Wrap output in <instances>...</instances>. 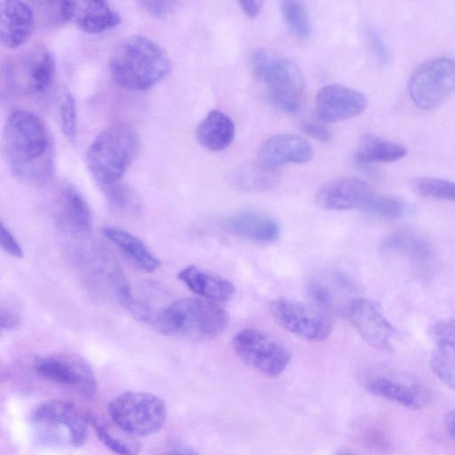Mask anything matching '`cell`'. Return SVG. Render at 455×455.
<instances>
[{
  "label": "cell",
  "instance_id": "1",
  "mask_svg": "<svg viewBox=\"0 0 455 455\" xmlns=\"http://www.w3.org/2000/svg\"><path fill=\"white\" fill-rule=\"evenodd\" d=\"M4 153L12 175L33 186L47 183L54 172L53 144L44 122L26 109L12 111L3 133Z\"/></svg>",
  "mask_w": 455,
  "mask_h": 455
},
{
  "label": "cell",
  "instance_id": "2",
  "mask_svg": "<svg viewBox=\"0 0 455 455\" xmlns=\"http://www.w3.org/2000/svg\"><path fill=\"white\" fill-rule=\"evenodd\" d=\"M171 70L172 61L164 49L141 35L123 39L109 60L114 82L132 92L150 89L168 76Z\"/></svg>",
  "mask_w": 455,
  "mask_h": 455
},
{
  "label": "cell",
  "instance_id": "3",
  "mask_svg": "<svg viewBox=\"0 0 455 455\" xmlns=\"http://www.w3.org/2000/svg\"><path fill=\"white\" fill-rule=\"evenodd\" d=\"M140 149V136L125 122L110 124L92 141L86 152V164L101 186L118 182Z\"/></svg>",
  "mask_w": 455,
  "mask_h": 455
},
{
  "label": "cell",
  "instance_id": "4",
  "mask_svg": "<svg viewBox=\"0 0 455 455\" xmlns=\"http://www.w3.org/2000/svg\"><path fill=\"white\" fill-rule=\"evenodd\" d=\"M151 323L161 333L194 340L220 335L228 323V315L213 302L182 299L153 315Z\"/></svg>",
  "mask_w": 455,
  "mask_h": 455
},
{
  "label": "cell",
  "instance_id": "5",
  "mask_svg": "<svg viewBox=\"0 0 455 455\" xmlns=\"http://www.w3.org/2000/svg\"><path fill=\"white\" fill-rule=\"evenodd\" d=\"M251 64L256 76L267 85L272 102L285 113H298L304 100L305 82L297 65L266 49L255 50Z\"/></svg>",
  "mask_w": 455,
  "mask_h": 455
},
{
  "label": "cell",
  "instance_id": "6",
  "mask_svg": "<svg viewBox=\"0 0 455 455\" xmlns=\"http://www.w3.org/2000/svg\"><path fill=\"white\" fill-rule=\"evenodd\" d=\"M29 419L42 443L50 445L68 443L74 447L85 442L91 421L90 417L75 404L56 399L36 404Z\"/></svg>",
  "mask_w": 455,
  "mask_h": 455
},
{
  "label": "cell",
  "instance_id": "7",
  "mask_svg": "<svg viewBox=\"0 0 455 455\" xmlns=\"http://www.w3.org/2000/svg\"><path fill=\"white\" fill-rule=\"evenodd\" d=\"M109 419L132 436L158 432L166 420V406L158 396L147 392L126 391L113 398L108 407Z\"/></svg>",
  "mask_w": 455,
  "mask_h": 455
},
{
  "label": "cell",
  "instance_id": "8",
  "mask_svg": "<svg viewBox=\"0 0 455 455\" xmlns=\"http://www.w3.org/2000/svg\"><path fill=\"white\" fill-rule=\"evenodd\" d=\"M9 86L24 95L46 92L54 81L55 58L44 45L33 46L10 58L4 66Z\"/></svg>",
  "mask_w": 455,
  "mask_h": 455
},
{
  "label": "cell",
  "instance_id": "9",
  "mask_svg": "<svg viewBox=\"0 0 455 455\" xmlns=\"http://www.w3.org/2000/svg\"><path fill=\"white\" fill-rule=\"evenodd\" d=\"M407 90L417 108H436L455 92V60L439 57L423 62L411 75Z\"/></svg>",
  "mask_w": 455,
  "mask_h": 455
},
{
  "label": "cell",
  "instance_id": "10",
  "mask_svg": "<svg viewBox=\"0 0 455 455\" xmlns=\"http://www.w3.org/2000/svg\"><path fill=\"white\" fill-rule=\"evenodd\" d=\"M237 356L267 377L281 375L291 360L289 350L278 340L256 329H243L232 340Z\"/></svg>",
  "mask_w": 455,
  "mask_h": 455
},
{
  "label": "cell",
  "instance_id": "11",
  "mask_svg": "<svg viewBox=\"0 0 455 455\" xmlns=\"http://www.w3.org/2000/svg\"><path fill=\"white\" fill-rule=\"evenodd\" d=\"M33 370L43 379L69 387L86 397L97 393L95 373L85 359L71 353H56L37 357Z\"/></svg>",
  "mask_w": 455,
  "mask_h": 455
},
{
  "label": "cell",
  "instance_id": "12",
  "mask_svg": "<svg viewBox=\"0 0 455 455\" xmlns=\"http://www.w3.org/2000/svg\"><path fill=\"white\" fill-rule=\"evenodd\" d=\"M363 383L370 394L395 402L410 410H422L432 400L431 390L423 381L403 372H372L364 377Z\"/></svg>",
  "mask_w": 455,
  "mask_h": 455
},
{
  "label": "cell",
  "instance_id": "13",
  "mask_svg": "<svg viewBox=\"0 0 455 455\" xmlns=\"http://www.w3.org/2000/svg\"><path fill=\"white\" fill-rule=\"evenodd\" d=\"M268 307L274 319L283 329L301 339L319 342L331 332V320L315 307L287 298L273 299Z\"/></svg>",
  "mask_w": 455,
  "mask_h": 455
},
{
  "label": "cell",
  "instance_id": "14",
  "mask_svg": "<svg viewBox=\"0 0 455 455\" xmlns=\"http://www.w3.org/2000/svg\"><path fill=\"white\" fill-rule=\"evenodd\" d=\"M367 103L362 92L337 84L322 87L315 100L317 116L325 124L353 118L365 110Z\"/></svg>",
  "mask_w": 455,
  "mask_h": 455
},
{
  "label": "cell",
  "instance_id": "15",
  "mask_svg": "<svg viewBox=\"0 0 455 455\" xmlns=\"http://www.w3.org/2000/svg\"><path fill=\"white\" fill-rule=\"evenodd\" d=\"M347 315L369 345L382 351L392 350L395 330L372 302L357 298L350 305Z\"/></svg>",
  "mask_w": 455,
  "mask_h": 455
},
{
  "label": "cell",
  "instance_id": "16",
  "mask_svg": "<svg viewBox=\"0 0 455 455\" xmlns=\"http://www.w3.org/2000/svg\"><path fill=\"white\" fill-rule=\"evenodd\" d=\"M313 157L311 145L303 138L282 133L267 140L260 147L258 162L265 167L277 171L285 164H304Z\"/></svg>",
  "mask_w": 455,
  "mask_h": 455
},
{
  "label": "cell",
  "instance_id": "17",
  "mask_svg": "<svg viewBox=\"0 0 455 455\" xmlns=\"http://www.w3.org/2000/svg\"><path fill=\"white\" fill-rule=\"evenodd\" d=\"M372 196L371 188L363 180L341 178L323 187L317 193L316 202L326 210H363Z\"/></svg>",
  "mask_w": 455,
  "mask_h": 455
},
{
  "label": "cell",
  "instance_id": "18",
  "mask_svg": "<svg viewBox=\"0 0 455 455\" xmlns=\"http://www.w3.org/2000/svg\"><path fill=\"white\" fill-rule=\"evenodd\" d=\"M55 214L60 227L73 235H84L91 230L90 206L79 189L70 182L63 183L57 193Z\"/></svg>",
  "mask_w": 455,
  "mask_h": 455
},
{
  "label": "cell",
  "instance_id": "19",
  "mask_svg": "<svg viewBox=\"0 0 455 455\" xmlns=\"http://www.w3.org/2000/svg\"><path fill=\"white\" fill-rule=\"evenodd\" d=\"M430 367L437 379L455 390V319L441 320L433 326Z\"/></svg>",
  "mask_w": 455,
  "mask_h": 455
},
{
  "label": "cell",
  "instance_id": "20",
  "mask_svg": "<svg viewBox=\"0 0 455 455\" xmlns=\"http://www.w3.org/2000/svg\"><path fill=\"white\" fill-rule=\"evenodd\" d=\"M68 21L88 34L111 30L121 22L119 13L101 1H67Z\"/></svg>",
  "mask_w": 455,
  "mask_h": 455
},
{
  "label": "cell",
  "instance_id": "21",
  "mask_svg": "<svg viewBox=\"0 0 455 455\" xmlns=\"http://www.w3.org/2000/svg\"><path fill=\"white\" fill-rule=\"evenodd\" d=\"M0 38L7 48L21 46L30 36L35 24L32 8L21 1L0 3Z\"/></svg>",
  "mask_w": 455,
  "mask_h": 455
},
{
  "label": "cell",
  "instance_id": "22",
  "mask_svg": "<svg viewBox=\"0 0 455 455\" xmlns=\"http://www.w3.org/2000/svg\"><path fill=\"white\" fill-rule=\"evenodd\" d=\"M228 230L234 235L259 243L275 242L280 235V226L272 217L258 212H240L227 221Z\"/></svg>",
  "mask_w": 455,
  "mask_h": 455
},
{
  "label": "cell",
  "instance_id": "23",
  "mask_svg": "<svg viewBox=\"0 0 455 455\" xmlns=\"http://www.w3.org/2000/svg\"><path fill=\"white\" fill-rule=\"evenodd\" d=\"M101 233L138 268L152 273L160 267V259L132 233L113 226H104Z\"/></svg>",
  "mask_w": 455,
  "mask_h": 455
},
{
  "label": "cell",
  "instance_id": "24",
  "mask_svg": "<svg viewBox=\"0 0 455 455\" xmlns=\"http://www.w3.org/2000/svg\"><path fill=\"white\" fill-rule=\"evenodd\" d=\"M178 278L194 293L211 301H228L235 287L227 279L209 274L196 266H188L178 273Z\"/></svg>",
  "mask_w": 455,
  "mask_h": 455
},
{
  "label": "cell",
  "instance_id": "25",
  "mask_svg": "<svg viewBox=\"0 0 455 455\" xmlns=\"http://www.w3.org/2000/svg\"><path fill=\"white\" fill-rule=\"evenodd\" d=\"M232 119L220 110L210 111L196 128V139L204 148L218 152L226 149L235 138Z\"/></svg>",
  "mask_w": 455,
  "mask_h": 455
},
{
  "label": "cell",
  "instance_id": "26",
  "mask_svg": "<svg viewBox=\"0 0 455 455\" xmlns=\"http://www.w3.org/2000/svg\"><path fill=\"white\" fill-rule=\"evenodd\" d=\"M406 154L407 148L401 143L368 134L360 140L355 160L358 164L393 163Z\"/></svg>",
  "mask_w": 455,
  "mask_h": 455
},
{
  "label": "cell",
  "instance_id": "27",
  "mask_svg": "<svg viewBox=\"0 0 455 455\" xmlns=\"http://www.w3.org/2000/svg\"><path fill=\"white\" fill-rule=\"evenodd\" d=\"M309 296L315 306L323 313L337 310L339 307L338 295L341 293L352 296L355 291L354 284L344 275L334 274L329 278L312 281L308 288Z\"/></svg>",
  "mask_w": 455,
  "mask_h": 455
},
{
  "label": "cell",
  "instance_id": "28",
  "mask_svg": "<svg viewBox=\"0 0 455 455\" xmlns=\"http://www.w3.org/2000/svg\"><path fill=\"white\" fill-rule=\"evenodd\" d=\"M95 433L100 442L111 451L118 455H138L140 443L132 436L114 424L110 419L90 417Z\"/></svg>",
  "mask_w": 455,
  "mask_h": 455
},
{
  "label": "cell",
  "instance_id": "29",
  "mask_svg": "<svg viewBox=\"0 0 455 455\" xmlns=\"http://www.w3.org/2000/svg\"><path fill=\"white\" fill-rule=\"evenodd\" d=\"M384 247L420 261L428 260L433 256L429 241L411 231L393 233L384 241Z\"/></svg>",
  "mask_w": 455,
  "mask_h": 455
},
{
  "label": "cell",
  "instance_id": "30",
  "mask_svg": "<svg viewBox=\"0 0 455 455\" xmlns=\"http://www.w3.org/2000/svg\"><path fill=\"white\" fill-rule=\"evenodd\" d=\"M232 183L249 191H264L272 188L277 182L276 171L270 170L259 162L245 164L231 174Z\"/></svg>",
  "mask_w": 455,
  "mask_h": 455
},
{
  "label": "cell",
  "instance_id": "31",
  "mask_svg": "<svg viewBox=\"0 0 455 455\" xmlns=\"http://www.w3.org/2000/svg\"><path fill=\"white\" fill-rule=\"evenodd\" d=\"M107 202L116 212L136 216L141 209L139 196L129 186L116 182L101 187Z\"/></svg>",
  "mask_w": 455,
  "mask_h": 455
},
{
  "label": "cell",
  "instance_id": "32",
  "mask_svg": "<svg viewBox=\"0 0 455 455\" xmlns=\"http://www.w3.org/2000/svg\"><path fill=\"white\" fill-rule=\"evenodd\" d=\"M412 190L419 196L455 202V182L434 177H417L411 181Z\"/></svg>",
  "mask_w": 455,
  "mask_h": 455
},
{
  "label": "cell",
  "instance_id": "33",
  "mask_svg": "<svg viewBox=\"0 0 455 455\" xmlns=\"http://www.w3.org/2000/svg\"><path fill=\"white\" fill-rule=\"evenodd\" d=\"M281 10L290 31L300 40L307 39L311 34V24L304 4L299 1H283Z\"/></svg>",
  "mask_w": 455,
  "mask_h": 455
},
{
  "label": "cell",
  "instance_id": "34",
  "mask_svg": "<svg viewBox=\"0 0 455 455\" xmlns=\"http://www.w3.org/2000/svg\"><path fill=\"white\" fill-rule=\"evenodd\" d=\"M363 210L380 218L398 219L406 213L407 205L398 198L373 194Z\"/></svg>",
  "mask_w": 455,
  "mask_h": 455
},
{
  "label": "cell",
  "instance_id": "35",
  "mask_svg": "<svg viewBox=\"0 0 455 455\" xmlns=\"http://www.w3.org/2000/svg\"><path fill=\"white\" fill-rule=\"evenodd\" d=\"M60 124L66 138L74 141L77 133V109L72 92H65L60 104Z\"/></svg>",
  "mask_w": 455,
  "mask_h": 455
},
{
  "label": "cell",
  "instance_id": "36",
  "mask_svg": "<svg viewBox=\"0 0 455 455\" xmlns=\"http://www.w3.org/2000/svg\"><path fill=\"white\" fill-rule=\"evenodd\" d=\"M363 31L367 44L376 60L380 65H387L390 60V51L381 36L369 25L364 26Z\"/></svg>",
  "mask_w": 455,
  "mask_h": 455
},
{
  "label": "cell",
  "instance_id": "37",
  "mask_svg": "<svg viewBox=\"0 0 455 455\" xmlns=\"http://www.w3.org/2000/svg\"><path fill=\"white\" fill-rule=\"evenodd\" d=\"M0 323L3 330L16 329L21 320L20 307L18 301L13 299L7 298L1 302L0 307Z\"/></svg>",
  "mask_w": 455,
  "mask_h": 455
},
{
  "label": "cell",
  "instance_id": "38",
  "mask_svg": "<svg viewBox=\"0 0 455 455\" xmlns=\"http://www.w3.org/2000/svg\"><path fill=\"white\" fill-rule=\"evenodd\" d=\"M0 243L3 250L13 258H23V250L9 229L1 222Z\"/></svg>",
  "mask_w": 455,
  "mask_h": 455
},
{
  "label": "cell",
  "instance_id": "39",
  "mask_svg": "<svg viewBox=\"0 0 455 455\" xmlns=\"http://www.w3.org/2000/svg\"><path fill=\"white\" fill-rule=\"evenodd\" d=\"M301 129L307 135L320 142H328L331 139L329 128L320 122L304 121Z\"/></svg>",
  "mask_w": 455,
  "mask_h": 455
},
{
  "label": "cell",
  "instance_id": "40",
  "mask_svg": "<svg viewBox=\"0 0 455 455\" xmlns=\"http://www.w3.org/2000/svg\"><path fill=\"white\" fill-rule=\"evenodd\" d=\"M140 4L148 13L156 18H164L169 15L176 4L172 1H142Z\"/></svg>",
  "mask_w": 455,
  "mask_h": 455
},
{
  "label": "cell",
  "instance_id": "41",
  "mask_svg": "<svg viewBox=\"0 0 455 455\" xmlns=\"http://www.w3.org/2000/svg\"><path fill=\"white\" fill-rule=\"evenodd\" d=\"M364 441L370 447L379 451H385L389 448V444L385 437L376 431L368 432L365 435Z\"/></svg>",
  "mask_w": 455,
  "mask_h": 455
},
{
  "label": "cell",
  "instance_id": "42",
  "mask_svg": "<svg viewBox=\"0 0 455 455\" xmlns=\"http://www.w3.org/2000/svg\"><path fill=\"white\" fill-rule=\"evenodd\" d=\"M243 12L251 18L256 17L259 14L263 2L261 1H242L239 3Z\"/></svg>",
  "mask_w": 455,
  "mask_h": 455
},
{
  "label": "cell",
  "instance_id": "43",
  "mask_svg": "<svg viewBox=\"0 0 455 455\" xmlns=\"http://www.w3.org/2000/svg\"><path fill=\"white\" fill-rule=\"evenodd\" d=\"M444 425L447 433L455 442V409L450 411L444 419Z\"/></svg>",
  "mask_w": 455,
  "mask_h": 455
},
{
  "label": "cell",
  "instance_id": "44",
  "mask_svg": "<svg viewBox=\"0 0 455 455\" xmlns=\"http://www.w3.org/2000/svg\"><path fill=\"white\" fill-rule=\"evenodd\" d=\"M162 455H194L192 452L184 450H172Z\"/></svg>",
  "mask_w": 455,
  "mask_h": 455
},
{
  "label": "cell",
  "instance_id": "45",
  "mask_svg": "<svg viewBox=\"0 0 455 455\" xmlns=\"http://www.w3.org/2000/svg\"><path fill=\"white\" fill-rule=\"evenodd\" d=\"M339 455H352V454L343 453V454H339Z\"/></svg>",
  "mask_w": 455,
  "mask_h": 455
}]
</instances>
